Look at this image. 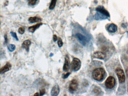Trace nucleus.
Returning a JSON list of instances; mask_svg holds the SVG:
<instances>
[{"label": "nucleus", "instance_id": "1a4fd4ad", "mask_svg": "<svg viewBox=\"0 0 128 96\" xmlns=\"http://www.w3.org/2000/svg\"><path fill=\"white\" fill-rule=\"evenodd\" d=\"M12 65L10 62H7L4 66L1 68L0 70V74H4L5 73L9 71L12 69Z\"/></svg>", "mask_w": 128, "mask_h": 96}, {"label": "nucleus", "instance_id": "a878e982", "mask_svg": "<svg viewBox=\"0 0 128 96\" xmlns=\"http://www.w3.org/2000/svg\"><path fill=\"white\" fill-rule=\"evenodd\" d=\"M4 38H5V43L7 44L8 42V37H7V34H6L4 35Z\"/></svg>", "mask_w": 128, "mask_h": 96}, {"label": "nucleus", "instance_id": "f03ea898", "mask_svg": "<svg viewBox=\"0 0 128 96\" xmlns=\"http://www.w3.org/2000/svg\"><path fill=\"white\" fill-rule=\"evenodd\" d=\"M81 66V62L80 59L77 58H74L71 64V69L72 71L76 72L78 71Z\"/></svg>", "mask_w": 128, "mask_h": 96}, {"label": "nucleus", "instance_id": "4be33fe9", "mask_svg": "<svg viewBox=\"0 0 128 96\" xmlns=\"http://www.w3.org/2000/svg\"><path fill=\"white\" fill-rule=\"evenodd\" d=\"M38 0H28V4L30 5H34Z\"/></svg>", "mask_w": 128, "mask_h": 96}, {"label": "nucleus", "instance_id": "ddd939ff", "mask_svg": "<svg viewBox=\"0 0 128 96\" xmlns=\"http://www.w3.org/2000/svg\"><path fill=\"white\" fill-rule=\"evenodd\" d=\"M93 56L94 58L102 59H104L106 57L104 53L100 52H96L94 54Z\"/></svg>", "mask_w": 128, "mask_h": 96}, {"label": "nucleus", "instance_id": "6ab92c4d", "mask_svg": "<svg viewBox=\"0 0 128 96\" xmlns=\"http://www.w3.org/2000/svg\"><path fill=\"white\" fill-rule=\"evenodd\" d=\"M18 32L20 34H23L25 32V28L24 27H20L18 28Z\"/></svg>", "mask_w": 128, "mask_h": 96}, {"label": "nucleus", "instance_id": "9b49d317", "mask_svg": "<svg viewBox=\"0 0 128 96\" xmlns=\"http://www.w3.org/2000/svg\"><path fill=\"white\" fill-rule=\"evenodd\" d=\"M31 41L30 40H24L22 44V47L25 49L27 52H28L30 50V46L31 45Z\"/></svg>", "mask_w": 128, "mask_h": 96}, {"label": "nucleus", "instance_id": "cd10ccee", "mask_svg": "<svg viewBox=\"0 0 128 96\" xmlns=\"http://www.w3.org/2000/svg\"><path fill=\"white\" fill-rule=\"evenodd\" d=\"M53 55H54V54H53V53H50V57H52V56H53Z\"/></svg>", "mask_w": 128, "mask_h": 96}, {"label": "nucleus", "instance_id": "2eb2a0df", "mask_svg": "<svg viewBox=\"0 0 128 96\" xmlns=\"http://www.w3.org/2000/svg\"><path fill=\"white\" fill-rule=\"evenodd\" d=\"M42 19L41 18H39L37 16H34V17H30L29 18L28 21L30 23H35V22H41Z\"/></svg>", "mask_w": 128, "mask_h": 96}, {"label": "nucleus", "instance_id": "a211bd4d", "mask_svg": "<svg viewBox=\"0 0 128 96\" xmlns=\"http://www.w3.org/2000/svg\"><path fill=\"white\" fill-rule=\"evenodd\" d=\"M16 46L13 44H10L8 46V49L10 52H13L15 50Z\"/></svg>", "mask_w": 128, "mask_h": 96}, {"label": "nucleus", "instance_id": "393cba45", "mask_svg": "<svg viewBox=\"0 0 128 96\" xmlns=\"http://www.w3.org/2000/svg\"><path fill=\"white\" fill-rule=\"evenodd\" d=\"M57 37L56 35V34H54L53 36V40L54 42H56L57 40Z\"/></svg>", "mask_w": 128, "mask_h": 96}, {"label": "nucleus", "instance_id": "39448f33", "mask_svg": "<svg viewBox=\"0 0 128 96\" xmlns=\"http://www.w3.org/2000/svg\"><path fill=\"white\" fill-rule=\"evenodd\" d=\"M115 84V80L114 77L110 76L106 80L105 82V85L106 88L111 89L113 88Z\"/></svg>", "mask_w": 128, "mask_h": 96}, {"label": "nucleus", "instance_id": "aec40b11", "mask_svg": "<svg viewBox=\"0 0 128 96\" xmlns=\"http://www.w3.org/2000/svg\"><path fill=\"white\" fill-rule=\"evenodd\" d=\"M58 46L60 48L62 47L63 45V42L62 40H61V38H59V40H58Z\"/></svg>", "mask_w": 128, "mask_h": 96}, {"label": "nucleus", "instance_id": "f257e3e1", "mask_svg": "<svg viewBox=\"0 0 128 96\" xmlns=\"http://www.w3.org/2000/svg\"><path fill=\"white\" fill-rule=\"evenodd\" d=\"M105 74V71L103 68H99L95 69L92 72V76L95 80L101 81L103 80Z\"/></svg>", "mask_w": 128, "mask_h": 96}, {"label": "nucleus", "instance_id": "b1692460", "mask_svg": "<svg viewBox=\"0 0 128 96\" xmlns=\"http://www.w3.org/2000/svg\"><path fill=\"white\" fill-rule=\"evenodd\" d=\"M46 93V90L45 88H42L40 91V95L43 96Z\"/></svg>", "mask_w": 128, "mask_h": 96}, {"label": "nucleus", "instance_id": "6e6552de", "mask_svg": "<svg viewBox=\"0 0 128 96\" xmlns=\"http://www.w3.org/2000/svg\"><path fill=\"white\" fill-rule=\"evenodd\" d=\"M96 10L97 12H99L102 14L106 16L107 17H110V14L108 11H107L103 6H98L96 8Z\"/></svg>", "mask_w": 128, "mask_h": 96}, {"label": "nucleus", "instance_id": "f3484780", "mask_svg": "<svg viewBox=\"0 0 128 96\" xmlns=\"http://www.w3.org/2000/svg\"><path fill=\"white\" fill-rule=\"evenodd\" d=\"M57 0H52V1L51 2L50 4L49 8V9L50 10H53L55 6H56Z\"/></svg>", "mask_w": 128, "mask_h": 96}, {"label": "nucleus", "instance_id": "20e7f679", "mask_svg": "<svg viewBox=\"0 0 128 96\" xmlns=\"http://www.w3.org/2000/svg\"><path fill=\"white\" fill-rule=\"evenodd\" d=\"M116 72L120 83L124 82L126 80V77L123 70L121 68H118L116 69Z\"/></svg>", "mask_w": 128, "mask_h": 96}, {"label": "nucleus", "instance_id": "0eeeda50", "mask_svg": "<svg viewBox=\"0 0 128 96\" xmlns=\"http://www.w3.org/2000/svg\"><path fill=\"white\" fill-rule=\"evenodd\" d=\"M70 60L69 56L68 54L66 56L65 58V62L64 65L63 67V70L65 72H67L69 70L70 68Z\"/></svg>", "mask_w": 128, "mask_h": 96}, {"label": "nucleus", "instance_id": "412c9836", "mask_svg": "<svg viewBox=\"0 0 128 96\" xmlns=\"http://www.w3.org/2000/svg\"><path fill=\"white\" fill-rule=\"evenodd\" d=\"M10 34H11V35L16 40L18 41V36H17V34L16 32H10Z\"/></svg>", "mask_w": 128, "mask_h": 96}, {"label": "nucleus", "instance_id": "4468645a", "mask_svg": "<svg viewBox=\"0 0 128 96\" xmlns=\"http://www.w3.org/2000/svg\"><path fill=\"white\" fill-rule=\"evenodd\" d=\"M107 29L109 32H111V33H114L117 30V27L116 25L112 23V24H110L108 26Z\"/></svg>", "mask_w": 128, "mask_h": 96}, {"label": "nucleus", "instance_id": "7ed1b4c3", "mask_svg": "<svg viewBox=\"0 0 128 96\" xmlns=\"http://www.w3.org/2000/svg\"><path fill=\"white\" fill-rule=\"evenodd\" d=\"M78 82L76 79H73L71 81L69 86V92L71 94H73L78 89Z\"/></svg>", "mask_w": 128, "mask_h": 96}, {"label": "nucleus", "instance_id": "bb28decb", "mask_svg": "<svg viewBox=\"0 0 128 96\" xmlns=\"http://www.w3.org/2000/svg\"><path fill=\"white\" fill-rule=\"evenodd\" d=\"M40 95L39 94H38V93H36V94H34V96H39V95Z\"/></svg>", "mask_w": 128, "mask_h": 96}, {"label": "nucleus", "instance_id": "9d476101", "mask_svg": "<svg viewBox=\"0 0 128 96\" xmlns=\"http://www.w3.org/2000/svg\"><path fill=\"white\" fill-rule=\"evenodd\" d=\"M60 89L58 84L55 85L52 88L51 91V95L52 96H57L60 94Z\"/></svg>", "mask_w": 128, "mask_h": 96}, {"label": "nucleus", "instance_id": "f8f14e48", "mask_svg": "<svg viewBox=\"0 0 128 96\" xmlns=\"http://www.w3.org/2000/svg\"><path fill=\"white\" fill-rule=\"evenodd\" d=\"M42 25V22H40V23H38L36 24L35 25L32 26H30L28 28V30L30 32H31L32 33H34L35 32L36 30L40 28L41 26Z\"/></svg>", "mask_w": 128, "mask_h": 96}, {"label": "nucleus", "instance_id": "5701e85b", "mask_svg": "<svg viewBox=\"0 0 128 96\" xmlns=\"http://www.w3.org/2000/svg\"><path fill=\"white\" fill-rule=\"evenodd\" d=\"M70 74V73L69 72H68L66 73V74H63L62 76V78L63 79H64L67 78L69 76Z\"/></svg>", "mask_w": 128, "mask_h": 96}, {"label": "nucleus", "instance_id": "dca6fc26", "mask_svg": "<svg viewBox=\"0 0 128 96\" xmlns=\"http://www.w3.org/2000/svg\"><path fill=\"white\" fill-rule=\"evenodd\" d=\"M107 16L103 14H102L99 12H97L95 15V19L96 20H99L105 19L107 18Z\"/></svg>", "mask_w": 128, "mask_h": 96}, {"label": "nucleus", "instance_id": "423d86ee", "mask_svg": "<svg viewBox=\"0 0 128 96\" xmlns=\"http://www.w3.org/2000/svg\"><path fill=\"white\" fill-rule=\"evenodd\" d=\"M75 36L82 45L84 46L86 45L88 42V40L85 36L79 33L76 34Z\"/></svg>", "mask_w": 128, "mask_h": 96}]
</instances>
